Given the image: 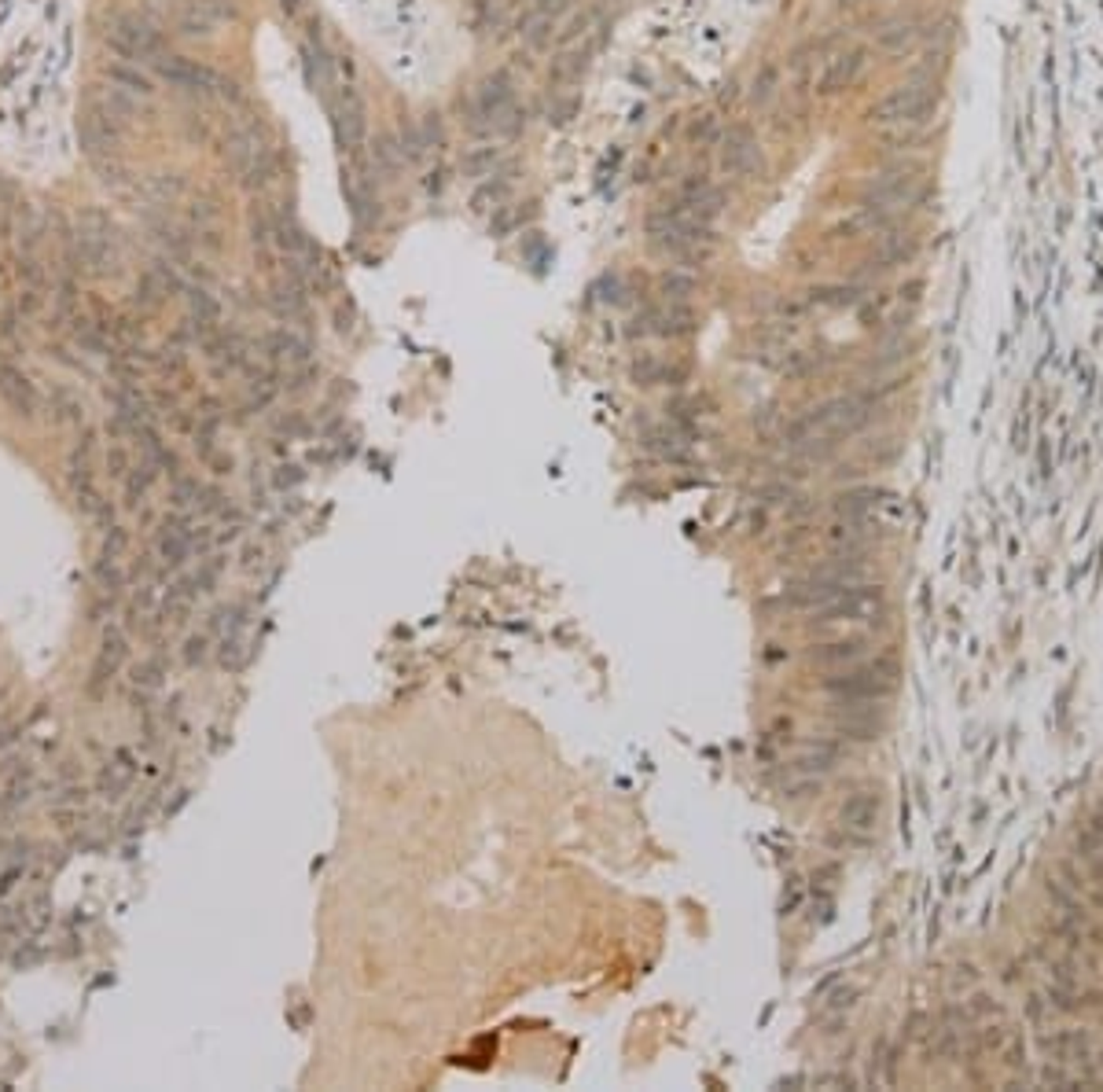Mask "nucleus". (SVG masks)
<instances>
[{
  "label": "nucleus",
  "mask_w": 1103,
  "mask_h": 1092,
  "mask_svg": "<svg viewBox=\"0 0 1103 1092\" xmlns=\"http://www.w3.org/2000/svg\"><path fill=\"white\" fill-rule=\"evenodd\" d=\"M0 188H4V180H0Z\"/></svg>",
  "instance_id": "obj_9"
},
{
  "label": "nucleus",
  "mask_w": 1103,
  "mask_h": 1092,
  "mask_svg": "<svg viewBox=\"0 0 1103 1092\" xmlns=\"http://www.w3.org/2000/svg\"><path fill=\"white\" fill-rule=\"evenodd\" d=\"M137 684H144V688H151V684H158V662H144V666H137Z\"/></svg>",
  "instance_id": "obj_7"
},
{
  "label": "nucleus",
  "mask_w": 1103,
  "mask_h": 1092,
  "mask_svg": "<svg viewBox=\"0 0 1103 1092\" xmlns=\"http://www.w3.org/2000/svg\"><path fill=\"white\" fill-rule=\"evenodd\" d=\"M273 353H276V357H284L287 364H298V361H305L310 346H305V342H298L294 335H287V331H280V335H273Z\"/></svg>",
  "instance_id": "obj_5"
},
{
  "label": "nucleus",
  "mask_w": 1103,
  "mask_h": 1092,
  "mask_svg": "<svg viewBox=\"0 0 1103 1092\" xmlns=\"http://www.w3.org/2000/svg\"><path fill=\"white\" fill-rule=\"evenodd\" d=\"M103 37H107V44L115 48L118 56L133 59V63H140V59L151 63L158 52H166L162 48V30H158L144 11H115V15L107 19V33Z\"/></svg>",
  "instance_id": "obj_1"
},
{
  "label": "nucleus",
  "mask_w": 1103,
  "mask_h": 1092,
  "mask_svg": "<svg viewBox=\"0 0 1103 1092\" xmlns=\"http://www.w3.org/2000/svg\"><path fill=\"white\" fill-rule=\"evenodd\" d=\"M107 81L110 85H118V89H126L133 96H140V100H147V96L155 92V81H151V74H144L140 63H133V59H126V63H107Z\"/></svg>",
  "instance_id": "obj_4"
},
{
  "label": "nucleus",
  "mask_w": 1103,
  "mask_h": 1092,
  "mask_svg": "<svg viewBox=\"0 0 1103 1092\" xmlns=\"http://www.w3.org/2000/svg\"><path fill=\"white\" fill-rule=\"evenodd\" d=\"M107 468H110V475H115V478H121V475H126V449H110L107 452Z\"/></svg>",
  "instance_id": "obj_8"
},
{
  "label": "nucleus",
  "mask_w": 1103,
  "mask_h": 1092,
  "mask_svg": "<svg viewBox=\"0 0 1103 1092\" xmlns=\"http://www.w3.org/2000/svg\"><path fill=\"white\" fill-rule=\"evenodd\" d=\"M0 398H4L11 404V412H19V416H33L37 404H41L37 387L30 383V375H22L19 368H11V364L0 368Z\"/></svg>",
  "instance_id": "obj_2"
},
{
  "label": "nucleus",
  "mask_w": 1103,
  "mask_h": 1092,
  "mask_svg": "<svg viewBox=\"0 0 1103 1092\" xmlns=\"http://www.w3.org/2000/svg\"><path fill=\"white\" fill-rule=\"evenodd\" d=\"M121 658H126V640H121L118 633H107V636H103L100 655H96V666H92V684H89V692H92V695H100V692H103V684L118 673Z\"/></svg>",
  "instance_id": "obj_3"
},
{
  "label": "nucleus",
  "mask_w": 1103,
  "mask_h": 1092,
  "mask_svg": "<svg viewBox=\"0 0 1103 1092\" xmlns=\"http://www.w3.org/2000/svg\"><path fill=\"white\" fill-rule=\"evenodd\" d=\"M126 545H129L126 530H121V526H110V534H107V541H103V556L107 559H118L121 552H126Z\"/></svg>",
  "instance_id": "obj_6"
}]
</instances>
